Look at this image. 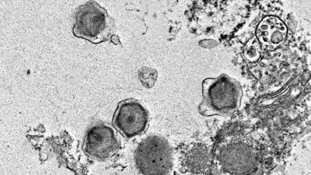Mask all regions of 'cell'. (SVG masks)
Masks as SVG:
<instances>
[{"label":"cell","instance_id":"cell-5","mask_svg":"<svg viewBox=\"0 0 311 175\" xmlns=\"http://www.w3.org/2000/svg\"><path fill=\"white\" fill-rule=\"evenodd\" d=\"M138 76L142 84L145 88H149L154 86L158 75L155 70L145 67L138 71Z\"/></svg>","mask_w":311,"mask_h":175},{"label":"cell","instance_id":"cell-7","mask_svg":"<svg viewBox=\"0 0 311 175\" xmlns=\"http://www.w3.org/2000/svg\"><path fill=\"white\" fill-rule=\"evenodd\" d=\"M282 38L281 33L279 31L275 32L272 35V41L274 43H277L281 41Z\"/></svg>","mask_w":311,"mask_h":175},{"label":"cell","instance_id":"cell-3","mask_svg":"<svg viewBox=\"0 0 311 175\" xmlns=\"http://www.w3.org/2000/svg\"><path fill=\"white\" fill-rule=\"evenodd\" d=\"M83 146L84 152L89 157L104 160L117 152L120 142L117 132L112 126L99 122L94 124L88 129Z\"/></svg>","mask_w":311,"mask_h":175},{"label":"cell","instance_id":"cell-2","mask_svg":"<svg viewBox=\"0 0 311 175\" xmlns=\"http://www.w3.org/2000/svg\"><path fill=\"white\" fill-rule=\"evenodd\" d=\"M136 167L145 175H166L172 170L173 152L164 137L152 136L142 140L135 152Z\"/></svg>","mask_w":311,"mask_h":175},{"label":"cell","instance_id":"cell-1","mask_svg":"<svg viewBox=\"0 0 311 175\" xmlns=\"http://www.w3.org/2000/svg\"><path fill=\"white\" fill-rule=\"evenodd\" d=\"M76 22L73 28L75 36L97 44L110 40L115 21L106 9L95 1L90 0L77 7L74 13Z\"/></svg>","mask_w":311,"mask_h":175},{"label":"cell","instance_id":"cell-6","mask_svg":"<svg viewBox=\"0 0 311 175\" xmlns=\"http://www.w3.org/2000/svg\"><path fill=\"white\" fill-rule=\"evenodd\" d=\"M217 42L212 39H205L200 41L199 44L202 47L205 48H212L217 45Z\"/></svg>","mask_w":311,"mask_h":175},{"label":"cell","instance_id":"cell-4","mask_svg":"<svg viewBox=\"0 0 311 175\" xmlns=\"http://www.w3.org/2000/svg\"><path fill=\"white\" fill-rule=\"evenodd\" d=\"M148 119V112L141 102L135 98H130L119 103L112 122L116 129L130 138L144 131Z\"/></svg>","mask_w":311,"mask_h":175},{"label":"cell","instance_id":"cell-8","mask_svg":"<svg viewBox=\"0 0 311 175\" xmlns=\"http://www.w3.org/2000/svg\"><path fill=\"white\" fill-rule=\"evenodd\" d=\"M261 27L262 29H265L268 28V26L266 25H263L261 26Z\"/></svg>","mask_w":311,"mask_h":175}]
</instances>
